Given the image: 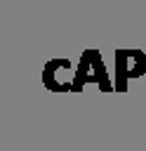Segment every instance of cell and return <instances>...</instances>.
Instances as JSON below:
<instances>
[{"mask_svg": "<svg viewBox=\"0 0 146 151\" xmlns=\"http://www.w3.org/2000/svg\"><path fill=\"white\" fill-rule=\"evenodd\" d=\"M120 54V68L127 71V76H141L146 66V57L139 52H118Z\"/></svg>", "mask_w": 146, "mask_h": 151, "instance_id": "obj_1", "label": "cell"}]
</instances>
